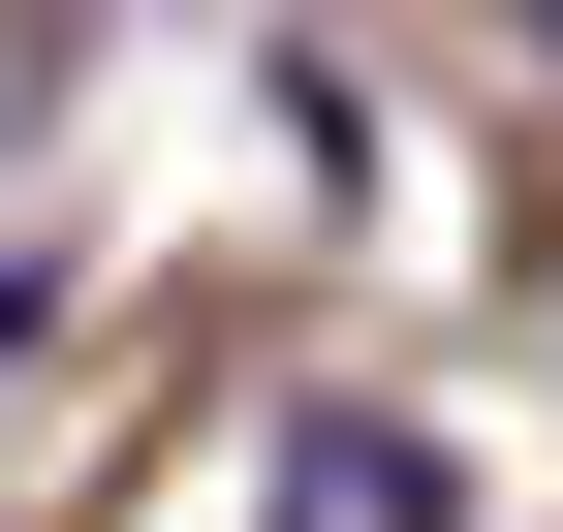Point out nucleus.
I'll list each match as a JSON object with an SVG mask.
<instances>
[{"label": "nucleus", "mask_w": 563, "mask_h": 532, "mask_svg": "<svg viewBox=\"0 0 563 532\" xmlns=\"http://www.w3.org/2000/svg\"><path fill=\"white\" fill-rule=\"evenodd\" d=\"M251 532H439V439H376V408H313V439H282V501Z\"/></svg>", "instance_id": "f257e3e1"}, {"label": "nucleus", "mask_w": 563, "mask_h": 532, "mask_svg": "<svg viewBox=\"0 0 563 532\" xmlns=\"http://www.w3.org/2000/svg\"><path fill=\"white\" fill-rule=\"evenodd\" d=\"M0 376H32V282H0Z\"/></svg>", "instance_id": "f03ea898"}, {"label": "nucleus", "mask_w": 563, "mask_h": 532, "mask_svg": "<svg viewBox=\"0 0 563 532\" xmlns=\"http://www.w3.org/2000/svg\"><path fill=\"white\" fill-rule=\"evenodd\" d=\"M532 32H563V0H532Z\"/></svg>", "instance_id": "7ed1b4c3"}]
</instances>
